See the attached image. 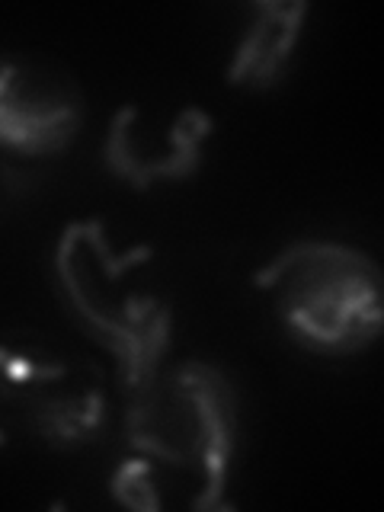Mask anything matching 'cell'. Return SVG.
Masks as SVG:
<instances>
[{"instance_id":"6da1fadb","label":"cell","mask_w":384,"mask_h":512,"mask_svg":"<svg viewBox=\"0 0 384 512\" xmlns=\"http://www.w3.org/2000/svg\"><path fill=\"white\" fill-rule=\"evenodd\" d=\"M151 253L148 244L116 253L100 218L71 221L52 253V292L74 324L116 359L122 394L138 391L170 349V304L122 282Z\"/></svg>"},{"instance_id":"7a4b0ae2","label":"cell","mask_w":384,"mask_h":512,"mask_svg":"<svg viewBox=\"0 0 384 512\" xmlns=\"http://www.w3.org/2000/svg\"><path fill=\"white\" fill-rule=\"evenodd\" d=\"M292 343L327 359H349L384 327V279L368 253L333 240H295L253 272Z\"/></svg>"},{"instance_id":"3957f363","label":"cell","mask_w":384,"mask_h":512,"mask_svg":"<svg viewBox=\"0 0 384 512\" xmlns=\"http://www.w3.org/2000/svg\"><path fill=\"white\" fill-rule=\"evenodd\" d=\"M125 439L138 455L199 477L192 509H215L228 487L237 445V391L218 365L183 359L160 365L125 394Z\"/></svg>"},{"instance_id":"277c9868","label":"cell","mask_w":384,"mask_h":512,"mask_svg":"<svg viewBox=\"0 0 384 512\" xmlns=\"http://www.w3.org/2000/svg\"><path fill=\"white\" fill-rule=\"evenodd\" d=\"M109 400L103 368L36 333L0 340V448L36 442L74 452L106 429Z\"/></svg>"},{"instance_id":"5b68a950","label":"cell","mask_w":384,"mask_h":512,"mask_svg":"<svg viewBox=\"0 0 384 512\" xmlns=\"http://www.w3.org/2000/svg\"><path fill=\"white\" fill-rule=\"evenodd\" d=\"M84 93L48 61L0 58V148L20 157H55L80 135Z\"/></svg>"},{"instance_id":"8992f818","label":"cell","mask_w":384,"mask_h":512,"mask_svg":"<svg viewBox=\"0 0 384 512\" xmlns=\"http://www.w3.org/2000/svg\"><path fill=\"white\" fill-rule=\"evenodd\" d=\"M308 10L311 7L304 0H260V4H253V20L247 23L244 36L234 48L224 80L231 87H247L256 93H266L282 84Z\"/></svg>"},{"instance_id":"52a82bcc","label":"cell","mask_w":384,"mask_h":512,"mask_svg":"<svg viewBox=\"0 0 384 512\" xmlns=\"http://www.w3.org/2000/svg\"><path fill=\"white\" fill-rule=\"evenodd\" d=\"M215 135V119L199 106H186L173 116L167 132V151L148 157L125 151L119 141H103V164L135 192H148L154 183H183L202 167V141Z\"/></svg>"},{"instance_id":"ba28073f","label":"cell","mask_w":384,"mask_h":512,"mask_svg":"<svg viewBox=\"0 0 384 512\" xmlns=\"http://www.w3.org/2000/svg\"><path fill=\"white\" fill-rule=\"evenodd\" d=\"M154 471H157V464L151 458H144V455L125 458L119 464V471L109 480L112 500L128 506V509H138V512H157L160 506H164V500H160Z\"/></svg>"}]
</instances>
